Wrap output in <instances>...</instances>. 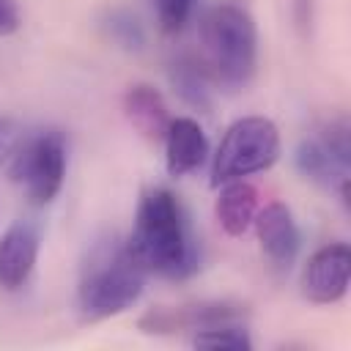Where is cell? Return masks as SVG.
Returning a JSON list of instances; mask_svg holds the SVG:
<instances>
[{
	"label": "cell",
	"mask_w": 351,
	"mask_h": 351,
	"mask_svg": "<svg viewBox=\"0 0 351 351\" xmlns=\"http://www.w3.org/2000/svg\"><path fill=\"white\" fill-rule=\"evenodd\" d=\"M145 288V271L126 241L110 236L90 247L77 285L80 321L96 324L126 313Z\"/></svg>",
	"instance_id": "2"
},
{
	"label": "cell",
	"mask_w": 351,
	"mask_h": 351,
	"mask_svg": "<svg viewBox=\"0 0 351 351\" xmlns=\"http://www.w3.org/2000/svg\"><path fill=\"white\" fill-rule=\"evenodd\" d=\"M38 228L27 219H16L0 236V288L19 291L38 261Z\"/></svg>",
	"instance_id": "10"
},
{
	"label": "cell",
	"mask_w": 351,
	"mask_h": 351,
	"mask_svg": "<svg viewBox=\"0 0 351 351\" xmlns=\"http://www.w3.org/2000/svg\"><path fill=\"white\" fill-rule=\"evenodd\" d=\"M19 27V11L14 0H0V36H11Z\"/></svg>",
	"instance_id": "18"
},
{
	"label": "cell",
	"mask_w": 351,
	"mask_h": 351,
	"mask_svg": "<svg viewBox=\"0 0 351 351\" xmlns=\"http://www.w3.org/2000/svg\"><path fill=\"white\" fill-rule=\"evenodd\" d=\"M280 159V132L263 115H244L228 126L211 162V186L269 170Z\"/></svg>",
	"instance_id": "4"
},
{
	"label": "cell",
	"mask_w": 351,
	"mask_h": 351,
	"mask_svg": "<svg viewBox=\"0 0 351 351\" xmlns=\"http://www.w3.org/2000/svg\"><path fill=\"white\" fill-rule=\"evenodd\" d=\"M252 225L258 233V244H261L263 255L271 261V266L291 269V263L296 261L299 247H302V233H299V225H296L291 208L280 200L266 203L255 214Z\"/></svg>",
	"instance_id": "9"
},
{
	"label": "cell",
	"mask_w": 351,
	"mask_h": 351,
	"mask_svg": "<svg viewBox=\"0 0 351 351\" xmlns=\"http://www.w3.org/2000/svg\"><path fill=\"white\" fill-rule=\"evenodd\" d=\"M11 181L19 184L33 206H47L58 197L66 178V140L58 129L38 132L11 159Z\"/></svg>",
	"instance_id": "5"
},
{
	"label": "cell",
	"mask_w": 351,
	"mask_h": 351,
	"mask_svg": "<svg viewBox=\"0 0 351 351\" xmlns=\"http://www.w3.org/2000/svg\"><path fill=\"white\" fill-rule=\"evenodd\" d=\"M203 69L211 82L225 88H244L258 66V27L247 8L219 3L200 19Z\"/></svg>",
	"instance_id": "3"
},
{
	"label": "cell",
	"mask_w": 351,
	"mask_h": 351,
	"mask_svg": "<svg viewBox=\"0 0 351 351\" xmlns=\"http://www.w3.org/2000/svg\"><path fill=\"white\" fill-rule=\"evenodd\" d=\"M165 143V165H167V173L181 178V176H189L195 173L197 167L206 165L208 159V137L203 132V126L195 121V118H170L167 123V132L162 137Z\"/></svg>",
	"instance_id": "11"
},
{
	"label": "cell",
	"mask_w": 351,
	"mask_h": 351,
	"mask_svg": "<svg viewBox=\"0 0 351 351\" xmlns=\"http://www.w3.org/2000/svg\"><path fill=\"white\" fill-rule=\"evenodd\" d=\"M101 30L115 47H121L126 52H140L145 47L143 22L137 19V14H132L126 8H110L101 19Z\"/></svg>",
	"instance_id": "15"
},
{
	"label": "cell",
	"mask_w": 351,
	"mask_h": 351,
	"mask_svg": "<svg viewBox=\"0 0 351 351\" xmlns=\"http://www.w3.org/2000/svg\"><path fill=\"white\" fill-rule=\"evenodd\" d=\"M126 244L145 274L184 280L200 266L197 239L192 233L186 211L165 186H151L143 192Z\"/></svg>",
	"instance_id": "1"
},
{
	"label": "cell",
	"mask_w": 351,
	"mask_h": 351,
	"mask_svg": "<svg viewBox=\"0 0 351 351\" xmlns=\"http://www.w3.org/2000/svg\"><path fill=\"white\" fill-rule=\"evenodd\" d=\"M192 346L197 348H228V351H250L252 337L241 321H225L206 329L192 332Z\"/></svg>",
	"instance_id": "16"
},
{
	"label": "cell",
	"mask_w": 351,
	"mask_h": 351,
	"mask_svg": "<svg viewBox=\"0 0 351 351\" xmlns=\"http://www.w3.org/2000/svg\"><path fill=\"white\" fill-rule=\"evenodd\" d=\"M244 310L233 302H197L181 307H156L140 318V329L148 335H170V332H197L225 321H241Z\"/></svg>",
	"instance_id": "8"
},
{
	"label": "cell",
	"mask_w": 351,
	"mask_h": 351,
	"mask_svg": "<svg viewBox=\"0 0 351 351\" xmlns=\"http://www.w3.org/2000/svg\"><path fill=\"white\" fill-rule=\"evenodd\" d=\"M296 170L321 186H335L340 192V200L348 208V189H351L348 123L343 118L329 121L315 134L304 137L296 148Z\"/></svg>",
	"instance_id": "6"
},
{
	"label": "cell",
	"mask_w": 351,
	"mask_h": 351,
	"mask_svg": "<svg viewBox=\"0 0 351 351\" xmlns=\"http://www.w3.org/2000/svg\"><path fill=\"white\" fill-rule=\"evenodd\" d=\"M123 112L145 140L159 143L165 137L167 123H170V112H167L162 93L154 85H145V82L132 85L123 93Z\"/></svg>",
	"instance_id": "12"
},
{
	"label": "cell",
	"mask_w": 351,
	"mask_h": 351,
	"mask_svg": "<svg viewBox=\"0 0 351 351\" xmlns=\"http://www.w3.org/2000/svg\"><path fill=\"white\" fill-rule=\"evenodd\" d=\"M219 186L222 189H219L217 203H214V217H217L219 228L228 236L247 233L255 214H258V189L252 184H247L244 178L225 181Z\"/></svg>",
	"instance_id": "13"
},
{
	"label": "cell",
	"mask_w": 351,
	"mask_h": 351,
	"mask_svg": "<svg viewBox=\"0 0 351 351\" xmlns=\"http://www.w3.org/2000/svg\"><path fill=\"white\" fill-rule=\"evenodd\" d=\"M351 250L346 241L318 247L302 269V296L313 304H337L348 293Z\"/></svg>",
	"instance_id": "7"
},
{
	"label": "cell",
	"mask_w": 351,
	"mask_h": 351,
	"mask_svg": "<svg viewBox=\"0 0 351 351\" xmlns=\"http://www.w3.org/2000/svg\"><path fill=\"white\" fill-rule=\"evenodd\" d=\"M3 140H5V123L0 121V151H3Z\"/></svg>",
	"instance_id": "19"
},
{
	"label": "cell",
	"mask_w": 351,
	"mask_h": 351,
	"mask_svg": "<svg viewBox=\"0 0 351 351\" xmlns=\"http://www.w3.org/2000/svg\"><path fill=\"white\" fill-rule=\"evenodd\" d=\"M170 85L195 110H208L211 104V77L195 58H178L170 63Z\"/></svg>",
	"instance_id": "14"
},
{
	"label": "cell",
	"mask_w": 351,
	"mask_h": 351,
	"mask_svg": "<svg viewBox=\"0 0 351 351\" xmlns=\"http://www.w3.org/2000/svg\"><path fill=\"white\" fill-rule=\"evenodd\" d=\"M195 8V0H156V16H159V27L165 33H178L184 30V25L189 22Z\"/></svg>",
	"instance_id": "17"
}]
</instances>
